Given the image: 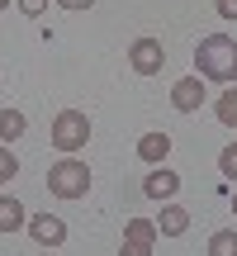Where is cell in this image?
Masks as SVG:
<instances>
[{
    "label": "cell",
    "mask_w": 237,
    "mask_h": 256,
    "mask_svg": "<svg viewBox=\"0 0 237 256\" xmlns=\"http://www.w3.org/2000/svg\"><path fill=\"white\" fill-rule=\"evenodd\" d=\"M48 190H52L57 200H86V190H90V166L76 162V156H62L57 166H48Z\"/></svg>",
    "instance_id": "2"
},
{
    "label": "cell",
    "mask_w": 237,
    "mask_h": 256,
    "mask_svg": "<svg viewBox=\"0 0 237 256\" xmlns=\"http://www.w3.org/2000/svg\"><path fill=\"white\" fill-rule=\"evenodd\" d=\"M57 5H62V10H90L95 0H57Z\"/></svg>",
    "instance_id": "19"
},
{
    "label": "cell",
    "mask_w": 237,
    "mask_h": 256,
    "mask_svg": "<svg viewBox=\"0 0 237 256\" xmlns=\"http://www.w3.org/2000/svg\"><path fill=\"white\" fill-rule=\"evenodd\" d=\"M214 10H218L223 19H237V0H214Z\"/></svg>",
    "instance_id": "17"
},
{
    "label": "cell",
    "mask_w": 237,
    "mask_h": 256,
    "mask_svg": "<svg viewBox=\"0 0 237 256\" xmlns=\"http://www.w3.org/2000/svg\"><path fill=\"white\" fill-rule=\"evenodd\" d=\"M19 228H28L24 204H19L14 194H0V232H19Z\"/></svg>",
    "instance_id": "11"
},
{
    "label": "cell",
    "mask_w": 237,
    "mask_h": 256,
    "mask_svg": "<svg viewBox=\"0 0 237 256\" xmlns=\"http://www.w3.org/2000/svg\"><path fill=\"white\" fill-rule=\"evenodd\" d=\"M218 171L228 176V180H237V142H228V147L218 152Z\"/></svg>",
    "instance_id": "15"
},
{
    "label": "cell",
    "mask_w": 237,
    "mask_h": 256,
    "mask_svg": "<svg viewBox=\"0 0 237 256\" xmlns=\"http://www.w3.org/2000/svg\"><path fill=\"white\" fill-rule=\"evenodd\" d=\"M204 76H180V81L171 86V104L180 114H194V110H204Z\"/></svg>",
    "instance_id": "7"
},
{
    "label": "cell",
    "mask_w": 237,
    "mask_h": 256,
    "mask_svg": "<svg viewBox=\"0 0 237 256\" xmlns=\"http://www.w3.org/2000/svg\"><path fill=\"white\" fill-rule=\"evenodd\" d=\"M232 209H237V200H232Z\"/></svg>",
    "instance_id": "22"
},
{
    "label": "cell",
    "mask_w": 237,
    "mask_h": 256,
    "mask_svg": "<svg viewBox=\"0 0 237 256\" xmlns=\"http://www.w3.org/2000/svg\"><path fill=\"white\" fill-rule=\"evenodd\" d=\"M152 242H156V223L152 218H128L118 256H152Z\"/></svg>",
    "instance_id": "5"
},
{
    "label": "cell",
    "mask_w": 237,
    "mask_h": 256,
    "mask_svg": "<svg viewBox=\"0 0 237 256\" xmlns=\"http://www.w3.org/2000/svg\"><path fill=\"white\" fill-rule=\"evenodd\" d=\"M5 5H10V0H0V10H5Z\"/></svg>",
    "instance_id": "20"
},
{
    "label": "cell",
    "mask_w": 237,
    "mask_h": 256,
    "mask_svg": "<svg viewBox=\"0 0 237 256\" xmlns=\"http://www.w3.org/2000/svg\"><path fill=\"white\" fill-rule=\"evenodd\" d=\"M176 190H180V176H176L171 171V166H152V171H147V180H142V194H147V200H171V194Z\"/></svg>",
    "instance_id": "8"
},
{
    "label": "cell",
    "mask_w": 237,
    "mask_h": 256,
    "mask_svg": "<svg viewBox=\"0 0 237 256\" xmlns=\"http://www.w3.org/2000/svg\"><path fill=\"white\" fill-rule=\"evenodd\" d=\"M185 228H190V209H180V204H162V218H156V232H166V238H180Z\"/></svg>",
    "instance_id": "10"
},
{
    "label": "cell",
    "mask_w": 237,
    "mask_h": 256,
    "mask_svg": "<svg viewBox=\"0 0 237 256\" xmlns=\"http://www.w3.org/2000/svg\"><path fill=\"white\" fill-rule=\"evenodd\" d=\"M128 66H133L138 76H156L166 66V48L162 38H138L133 48H128Z\"/></svg>",
    "instance_id": "4"
},
{
    "label": "cell",
    "mask_w": 237,
    "mask_h": 256,
    "mask_svg": "<svg viewBox=\"0 0 237 256\" xmlns=\"http://www.w3.org/2000/svg\"><path fill=\"white\" fill-rule=\"evenodd\" d=\"M28 238L43 242V252H52V247L66 242V223L57 218V214H34V218H28Z\"/></svg>",
    "instance_id": "6"
},
{
    "label": "cell",
    "mask_w": 237,
    "mask_h": 256,
    "mask_svg": "<svg viewBox=\"0 0 237 256\" xmlns=\"http://www.w3.org/2000/svg\"><path fill=\"white\" fill-rule=\"evenodd\" d=\"M43 5H48V0H19V10H24V14H43Z\"/></svg>",
    "instance_id": "18"
},
{
    "label": "cell",
    "mask_w": 237,
    "mask_h": 256,
    "mask_svg": "<svg viewBox=\"0 0 237 256\" xmlns=\"http://www.w3.org/2000/svg\"><path fill=\"white\" fill-rule=\"evenodd\" d=\"M48 138H52L57 152L72 156V152H81V147L90 142V119H86L81 110H62V114L52 119V133H48Z\"/></svg>",
    "instance_id": "3"
},
{
    "label": "cell",
    "mask_w": 237,
    "mask_h": 256,
    "mask_svg": "<svg viewBox=\"0 0 237 256\" xmlns=\"http://www.w3.org/2000/svg\"><path fill=\"white\" fill-rule=\"evenodd\" d=\"M38 256H52V252H38Z\"/></svg>",
    "instance_id": "21"
},
{
    "label": "cell",
    "mask_w": 237,
    "mask_h": 256,
    "mask_svg": "<svg viewBox=\"0 0 237 256\" xmlns=\"http://www.w3.org/2000/svg\"><path fill=\"white\" fill-rule=\"evenodd\" d=\"M214 114H218V124H223V128H237V86H232V90H223V95H218V104H214Z\"/></svg>",
    "instance_id": "13"
},
{
    "label": "cell",
    "mask_w": 237,
    "mask_h": 256,
    "mask_svg": "<svg viewBox=\"0 0 237 256\" xmlns=\"http://www.w3.org/2000/svg\"><path fill=\"white\" fill-rule=\"evenodd\" d=\"M24 114L19 110H0V142H14V138H24Z\"/></svg>",
    "instance_id": "12"
},
{
    "label": "cell",
    "mask_w": 237,
    "mask_h": 256,
    "mask_svg": "<svg viewBox=\"0 0 237 256\" xmlns=\"http://www.w3.org/2000/svg\"><path fill=\"white\" fill-rule=\"evenodd\" d=\"M138 156H142L147 166H162L166 156H171V133H142L138 138Z\"/></svg>",
    "instance_id": "9"
},
{
    "label": "cell",
    "mask_w": 237,
    "mask_h": 256,
    "mask_svg": "<svg viewBox=\"0 0 237 256\" xmlns=\"http://www.w3.org/2000/svg\"><path fill=\"white\" fill-rule=\"evenodd\" d=\"M14 176H19L14 152H10V147H0V185H5V180H14Z\"/></svg>",
    "instance_id": "16"
},
{
    "label": "cell",
    "mask_w": 237,
    "mask_h": 256,
    "mask_svg": "<svg viewBox=\"0 0 237 256\" xmlns=\"http://www.w3.org/2000/svg\"><path fill=\"white\" fill-rule=\"evenodd\" d=\"M209 256H237V232L232 228L214 232V238H209Z\"/></svg>",
    "instance_id": "14"
},
{
    "label": "cell",
    "mask_w": 237,
    "mask_h": 256,
    "mask_svg": "<svg viewBox=\"0 0 237 256\" xmlns=\"http://www.w3.org/2000/svg\"><path fill=\"white\" fill-rule=\"evenodd\" d=\"M194 76L237 86V38H228V34L200 38V48H194Z\"/></svg>",
    "instance_id": "1"
}]
</instances>
